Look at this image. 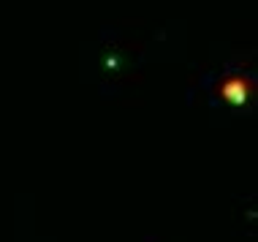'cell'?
<instances>
[{
    "label": "cell",
    "mask_w": 258,
    "mask_h": 242,
    "mask_svg": "<svg viewBox=\"0 0 258 242\" xmlns=\"http://www.w3.org/2000/svg\"><path fill=\"white\" fill-rule=\"evenodd\" d=\"M223 95L226 98H231V101H245V95H247V85H245V79H231V82H223Z\"/></svg>",
    "instance_id": "1"
}]
</instances>
